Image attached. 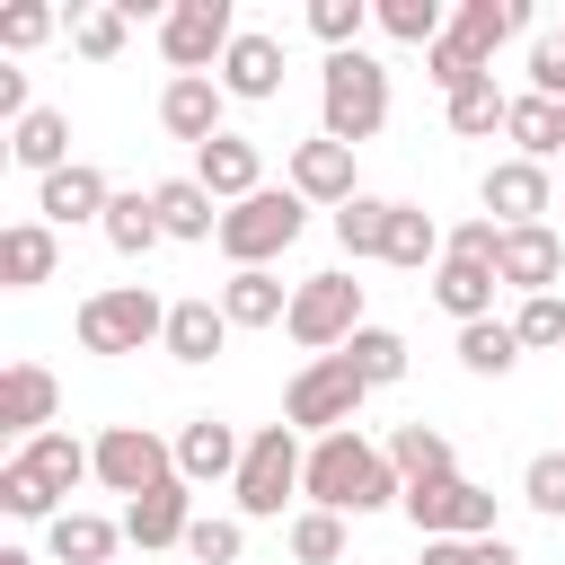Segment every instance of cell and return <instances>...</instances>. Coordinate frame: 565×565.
Masks as SVG:
<instances>
[{"instance_id": "6da1fadb", "label": "cell", "mask_w": 565, "mask_h": 565, "mask_svg": "<svg viewBox=\"0 0 565 565\" xmlns=\"http://www.w3.org/2000/svg\"><path fill=\"white\" fill-rule=\"evenodd\" d=\"M300 494H309L318 512H380V503H406V477H397L388 450H371L362 433H327V441H309Z\"/></svg>"}, {"instance_id": "7a4b0ae2", "label": "cell", "mask_w": 565, "mask_h": 565, "mask_svg": "<svg viewBox=\"0 0 565 565\" xmlns=\"http://www.w3.org/2000/svg\"><path fill=\"white\" fill-rule=\"evenodd\" d=\"M380 124H388V71L362 44L353 53H327V71H318V132L344 141V150H362Z\"/></svg>"}, {"instance_id": "3957f363", "label": "cell", "mask_w": 565, "mask_h": 565, "mask_svg": "<svg viewBox=\"0 0 565 565\" xmlns=\"http://www.w3.org/2000/svg\"><path fill=\"white\" fill-rule=\"evenodd\" d=\"M71 327H79V353H141V344L168 335V300L150 282H106V291L79 300Z\"/></svg>"}, {"instance_id": "277c9868", "label": "cell", "mask_w": 565, "mask_h": 565, "mask_svg": "<svg viewBox=\"0 0 565 565\" xmlns=\"http://www.w3.org/2000/svg\"><path fill=\"white\" fill-rule=\"evenodd\" d=\"M362 397H371V380L353 371V353H318V362H300V380L282 388V424L327 441V433H353Z\"/></svg>"}, {"instance_id": "5b68a950", "label": "cell", "mask_w": 565, "mask_h": 565, "mask_svg": "<svg viewBox=\"0 0 565 565\" xmlns=\"http://www.w3.org/2000/svg\"><path fill=\"white\" fill-rule=\"evenodd\" d=\"M300 477H309V450H300V433L291 424H265V433H247V459H238V521H282V503L300 494Z\"/></svg>"}, {"instance_id": "8992f818", "label": "cell", "mask_w": 565, "mask_h": 565, "mask_svg": "<svg viewBox=\"0 0 565 565\" xmlns=\"http://www.w3.org/2000/svg\"><path fill=\"white\" fill-rule=\"evenodd\" d=\"M300 230H309V203H300L291 185H265V194H247V203L221 212V256L247 274V265H274Z\"/></svg>"}, {"instance_id": "52a82bcc", "label": "cell", "mask_w": 565, "mask_h": 565, "mask_svg": "<svg viewBox=\"0 0 565 565\" xmlns=\"http://www.w3.org/2000/svg\"><path fill=\"white\" fill-rule=\"evenodd\" d=\"M291 344L318 362V353H344L371 318H362V282L353 274H309V282H291Z\"/></svg>"}, {"instance_id": "ba28073f", "label": "cell", "mask_w": 565, "mask_h": 565, "mask_svg": "<svg viewBox=\"0 0 565 565\" xmlns=\"http://www.w3.org/2000/svg\"><path fill=\"white\" fill-rule=\"evenodd\" d=\"M230 44H238L230 0H177V9H159V53H168V71H177V79L221 71V53H230Z\"/></svg>"}, {"instance_id": "9c48e42d", "label": "cell", "mask_w": 565, "mask_h": 565, "mask_svg": "<svg viewBox=\"0 0 565 565\" xmlns=\"http://www.w3.org/2000/svg\"><path fill=\"white\" fill-rule=\"evenodd\" d=\"M168 477H177V441H159L150 424H106V433H97V486H106V494L141 503V494L168 486Z\"/></svg>"}, {"instance_id": "30bf717a", "label": "cell", "mask_w": 565, "mask_h": 565, "mask_svg": "<svg viewBox=\"0 0 565 565\" xmlns=\"http://www.w3.org/2000/svg\"><path fill=\"white\" fill-rule=\"evenodd\" d=\"M406 521L424 539H494V494L468 486V477H441V486H406Z\"/></svg>"}, {"instance_id": "8fae6325", "label": "cell", "mask_w": 565, "mask_h": 565, "mask_svg": "<svg viewBox=\"0 0 565 565\" xmlns=\"http://www.w3.org/2000/svg\"><path fill=\"white\" fill-rule=\"evenodd\" d=\"M194 185L230 212V203H247V194H265V159H256V141L247 132H221V141H203L194 150Z\"/></svg>"}, {"instance_id": "7c38bea8", "label": "cell", "mask_w": 565, "mask_h": 565, "mask_svg": "<svg viewBox=\"0 0 565 565\" xmlns=\"http://www.w3.org/2000/svg\"><path fill=\"white\" fill-rule=\"evenodd\" d=\"M106 203H115V185H106V168H88V159L35 177V221H53V230H71V221H106Z\"/></svg>"}, {"instance_id": "4fadbf2b", "label": "cell", "mask_w": 565, "mask_h": 565, "mask_svg": "<svg viewBox=\"0 0 565 565\" xmlns=\"http://www.w3.org/2000/svg\"><path fill=\"white\" fill-rule=\"evenodd\" d=\"M477 194H486V221H503V230H539V212H547L556 185H547L539 159H494Z\"/></svg>"}, {"instance_id": "5bb4252c", "label": "cell", "mask_w": 565, "mask_h": 565, "mask_svg": "<svg viewBox=\"0 0 565 565\" xmlns=\"http://www.w3.org/2000/svg\"><path fill=\"white\" fill-rule=\"evenodd\" d=\"M221 106H230V88H221L212 71H203V79H168V88H159V124H168V141H194V150L230 132V124H221Z\"/></svg>"}, {"instance_id": "9a60e30c", "label": "cell", "mask_w": 565, "mask_h": 565, "mask_svg": "<svg viewBox=\"0 0 565 565\" xmlns=\"http://www.w3.org/2000/svg\"><path fill=\"white\" fill-rule=\"evenodd\" d=\"M53 406H62V380L44 362H9L0 371V433L35 441V433H53Z\"/></svg>"}, {"instance_id": "2e32d148", "label": "cell", "mask_w": 565, "mask_h": 565, "mask_svg": "<svg viewBox=\"0 0 565 565\" xmlns=\"http://www.w3.org/2000/svg\"><path fill=\"white\" fill-rule=\"evenodd\" d=\"M230 97H247V106H265V97H282V44L265 35V26H238V44L221 53V71H212Z\"/></svg>"}, {"instance_id": "e0dca14e", "label": "cell", "mask_w": 565, "mask_h": 565, "mask_svg": "<svg viewBox=\"0 0 565 565\" xmlns=\"http://www.w3.org/2000/svg\"><path fill=\"white\" fill-rule=\"evenodd\" d=\"M291 194H300V203H335V212H344V203L362 194V185H353V150H344V141H327V132H318V141H291Z\"/></svg>"}, {"instance_id": "ac0fdd59", "label": "cell", "mask_w": 565, "mask_h": 565, "mask_svg": "<svg viewBox=\"0 0 565 565\" xmlns=\"http://www.w3.org/2000/svg\"><path fill=\"white\" fill-rule=\"evenodd\" d=\"M494 274L521 291V300H539V291H556V274H565V238L539 221V230H503V256H494Z\"/></svg>"}, {"instance_id": "d6986e66", "label": "cell", "mask_w": 565, "mask_h": 565, "mask_svg": "<svg viewBox=\"0 0 565 565\" xmlns=\"http://www.w3.org/2000/svg\"><path fill=\"white\" fill-rule=\"evenodd\" d=\"M185 530H194V486L185 477H168L141 503H124V539L132 547H185Z\"/></svg>"}, {"instance_id": "ffe728a7", "label": "cell", "mask_w": 565, "mask_h": 565, "mask_svg": "<svg viewBox=\"0 0 565 565\" xmlns=\"http://www.w3.org/2000/svg\"><path fill=\"white\" fill-rule=\"evenodd\" d=\"M53 265H62V230H53V221H9V230H0V282H9V291L53 282Z\"/></svg>"}, {"instance_id": "44dd1931", "label": "cell", "mask_w": 565, "mask_h": 565, "mask_svg": "<svg viewBox=\"0 0 565 565\" xmlns=\"http://www.w3.org/2000/svg\"><path fill=\"white\" fill-rule=\"evenodd\" d=\"M238 459H247V441L221 424V415H194L185 433H177V477L185 486H212V477H238Z\"/></svg>"}, {"instance_id": "7402d4cb", "label": "cell", "mask_w": 565, "mask_h": 565, "mask_svg": "<svg viewBox=\"0 0 565 565\" xmlns=\"http://www.w3.org/2000/svg\"><path fill=\"white\" fill-rule=\"evenodd\" d=\"M494 291H503V274H494V265H459V256H441V265H433V300H441L459 327L494 318Z\"/></svg>"}, {"instance_id": "603a6c76", "label": "cell", "mask_w": 565, "mask_h": 565, "mask_svg": "<svg viewBox=\"0 0 565 565\" xmlns=\"http://www.w3.org/2000/svg\"><path fill=\"white\" fill-rule=\"evenodd\" d=\"M221 318L230 327H282L291 318V291L274 282V265H247V274L221 282Z\"/></svg>"}, {"instance_id": "cb8c5ba5", "label": "cell", "mask_w": 565, "mask_h": 565, "mask_svg": "<svg viewBox=\"0 0 565 565\" xmlns=\"http://www.w3.org/2000/svg\"><path fill=\"white\" fill-rule=\"evenodd\" d=\"M150 203H159V230H168V238H221V203H212L194 177H159Z\"/></svg>"}, {"instance_id": "d4e9b609", "label": "cell", "mask_w": 565, "mask_h": 565, "mask_svg": "<svg viewBox=\"0 0 565 565\" xmlns=\"http://www.w3.org/2000/svg\"><path fill=\"white\" fill-rule=\"evenodd\" d=\"M177 362H212L221 344H230V318H221V300H168V335H159Z\"/></svg>"}, {"instance_id": "484cf974", "label": "cell", "mask_w": 565, "mask_h": 565, "mask_svg": "<svg viewBox=\"0 0 565 565\" xmlns=\"http://www.w3.org/2000/svg\"><path fill=\"white\" fill-rule=\"evenodd\" d=\"M115 539H124V521H106V512H62V521H44L53 565H106Z\"/></svg>"}, {"instance_id": "4316f807", "label": "cell", "mask_w": 565, "mask_h": 565, "mask_svg": "<svg viewBox=\"0 0 565 565\" xmlns=\"http://www.w3.org/2000/svg\"><path fill=\"white\" fill-rule=\"evenodd\" d=\"M521 26H530L521 0H459V18H450V35H459L477 62H494V44H512Z\"/></svg>"}, {"instance_id": "83f0119b", "label": "cell", "mask_w": 565, "mask_h": 565, "mask_svg": "<svg viewBox=\"0 0 565 565\" xmlns=\"http://www.w3.org/2000/svg\"><path fill=\"white\" fill-rule=\"evenodd\" d=\"M388 468H397L406 486L459 477V468H450V433H433V424H397V433H388Z\"/></svg>"}, {"instance_id": "f1b7e54d", "label": "cell", "mask_w": 565, "mask_h": 565, "mask_svg": "<svg viewBox=\"0 0 565 565\" xmlns=\"http://www.w3.org/2000/svg\"><path fill=\"white\" fill-rule=\"evenodd\" d=\"M503 132H512V159H539V168L565 159V106H547V97H530V88L512 97V124H503Z\"/></svg>"}, {"instance_id": "f546056e", "label": "cell", "mask_w": 565, "mask_h": 565, "mask_svg": "<svg viewBox=\"0 0 565 565\" xmlns=\"http://www.w3.org/2000/svg\"><path fill=\"white\" fill-rule=\"evenodd\" d=\"M9 159L18 168H35V177H53V168H71V115H53V106H35L18 132H9Z\"/></svg>"}, {"instance_id": "4dcf8cb0", "label": "cell", "mask_w": 565, "mask_h": 565, "mask_svg": "<svg viewBox=\"0 0 565 565\" xmlns=\"http://www.w3.org/2000/svg\"><path fill=\"white\" fill-rule=\"evenodd\" d=\"M18 459H26V468L53 486V494H71L79 477H97V441H71V433H35Z\"/></svg>"}, {"instance_id": "1f68e13d", "label": "cell", "mask_w": 565, "mask_h": 565, "mask_svg": "<svg viewBox=\"0 0 565 565\" xmlns=\"http://www.w3.org/2000/svg\"><path fill=\"white\" fill-rule=\"evenodd\" d=\"M97 230H106V247H115V256H150V247L168 238V230H159V203H150V194H115Z\"/></svg>"}, {"instance_id": "d6a6232c", "label": "cell", "mask_w": 565, "mask_h": 565, "mask_svg": "<svg viewBox=\"0 0 565 565\" xmlns=\"http://www.w3.org/2000/svg\"><path fill=\"white\" fill-rule=\"evenodd\" d=\"M388 221H397L388 194H353V203L335 212V247H344V256H388Z\"/></svg>"}, {"instance_id": "836d02e7", "label": "cell", "mask_w": 565, "mask_h": 565, "mask_svg": "<svg viewBox=\"0 0 565 565\" xmlns=\"http://www.w3.org/2000/svg\"><path fill=\"white\" fill-rule=\"evenodd\" d=\"M503 124H512V97L494 88V71L450 97V132H459V141H486V132H503Z\"/></svg>"}, {"instance_id": "e575fe53", "label": "cell", "mask_w": 565, "mask_h": 565, "mask_svg": "<svg viewBox=\"0 0 565 565\" xmlns=\"http://www.w3.org/2000/svg\"><path fill=\"white\" fill-rule=\"evenodd\" d=\"M459 362H468L477 380H503V371L521 362V335H512V318H477V327H459Z\"/></svg>"}, {"instance_id": "d590c367", "label": "cell", "mask_w": 565, "mask_h": 565, "mask_svg": "<svg viewBox=\"0 0 565 565\" xmlns=\"http://www.w3.org/2000/svg\"><path fill=\"white\" fill-rule=\"evenodd\" d=\"M0 512H9V521H62V494H53L26 459H9V468H0Z\"/></svg>"}, {"instance_id": "8d00e7d4", "label": "cell", "mask_w": 565, "mask_h": 565, "mask_svg": "<svg viewBox=\"0 0 565 565\" xmlns=\"http://www.w3.org/2000/svg\"><path fill=\"white\" fill-rule=\"evenodd\" d=\"M124 26H132L124 0H106V9H71V44H79L88 62H115V53H124Z\"/></svg>"}, {"instance_id": "74e56055", "label": "cell", "mask_w": 565, "mask_h": 565, "mask_svg": "<svg viewBox=\"0 0 565 565\" xmlns=\"http://www.w3.org/2000/svg\"><path fill=\"white\" fill-rule=\"evenodd\" d=\"M388 265H441V230H433V212H415V203H397V221H388Z\"/></svg>"}, {"instance_id": "f35d334b", "label": "cell", "mask_w": 565, "mask_h": 565, "mask_svg": "<svg viewBox=\"0 0 565 565\" xmlns=\"http://www.w3.org/2000/svg\"><path fill=\"white\" fill-rule=\"evenodd\" d=\"M344 353H353V371H362L371 388H388V380H406V335H397V327H362V335H353Z\"/></svg>"}, {"instance_id": "ab89813d", "label": "cell", "mask_w": 565, "mask_h": 565, "mask_svg": "<svg viewBox=\"0 0 565 565\" xmlns=\"http://www.w3.org/2000/svg\"><path fill=\"white\" fill-rule=\"evenodd\" d=\"M371 18H380V26L397 35V44H424V53H433V44L450 35V26H441V0H380Z\"/></svg>"}, {"instance_id": "60d3db41", "label": "cell", "mask_w": 565, "mask_h": 565, "mask_svg": "<svg viewBox=\"0 0 565 565\" xmlns=\"http://www.w3.org/2000/svg\"><path fill=\"white\" fill-rule=\"evenodd\" d=\"M291 556H300V565H335V556H344V512H318V503L291 512Z\"/></svg>"}, {"instance_id": "b9f144b4", "label": "cell", "mask_w": 565, "mask_h": 565, "mask_svg": "<svg viewBox=\"0 0 565 565\" xmlns=\"http://www.w3.org/2000/svg\"><path fill=\"white\" fill-rule=\"evenodd\" d=\"M362 26H371V9H362V0H309V35H318L327 53H353V44H362Z\"/></svg>"}, {"instance_id": "7bdbcfd3", "label": "cell", "mask_w": 565, "mask_h": 565, "mask_svg": "<svg viewBox=\"0 0 565 565\" xmlns=\"http://www.w3.org/2000/svg\"><path fill=\"white\" fill-rule=\"evenodd\" d=\"M521 503L547 512V521H565V450H539V459L521 468Z\"/></svg>"}, {"instance_id": "ee69618b", "label": "cell", "mask_w": 565, "mask_h": 565, "mask_svg": "<svg viewBox=\"0 0 565 565\" xmlns=\"http://www.w3.org/2000/svg\"><path fill=\"white\" fill-rule=\"evenodd\" d=\"M424 565H521V547L494 530V539H424Z\"/></svg>"}, {"instance_id": "f6af8a7d", "label": "cell", "mask_w": 565, "mask_h": 565, "mask_svg": "<svg viewBox=\"0 0 565 565\" xmlns=\"http://www.w3.org/2000/svg\"><path fill=\"white\" fill-rule=\"evenodd\" d=\"M424 79H433V88H441V97H459V88H468V79H486V62H477V53H468V44H459V35H441V44H433V53H424Z\"/></svg>"}, {"instance_id": "bcb514c9", "label": "cell", "mask_w": 565, "mask_h": 565, "mask_svg": "<svg viewBox=\"0 0 565 565\" xmlns=\"http://www.w3.org/2000/svg\"><path fill=\"white\" fill-rule=\"evenodd\" d=\"M512 335H521V353H547V344H565V300H556V291H539V300H521V318H512Z\"/></svg>"}, {"instance_id": "7dc6e473", "label": "cell", "mask_w": 565, "mask_h": 565, "mask_svg": "<svg viewBox=\"0 0 565 565\" xmlns=\"http://www.w3.org/2000/svg\"><path fill=\"white\" fill-rule=\"evenodd\" d=\"M185 556H194V565H238V556H247V530H238V521H194V530H185Z\"/></svg>"}, {"instance_id": "c3c4849f", "label": "cell", "mask_w": 565, "mask_h": 565, "mask_svg": "<svg viewBox=\"0 0 565 565\" xmlns=\"http://www.w3.org/2000/svg\"><path fill=\"white\" fill-rule=\"evenodd\" d=\"M441 256H459V265H494V256H503V221H459V230H441Z\"/></svg>"}, {"instance_id": "681fc988", "label": "cell", "mask_w": 565, "mask_h": 565, "mask_svg": "<svg viewBox=\"0 0 565 565\" xmlns=\"http://www.w3.org/2000/svg\"><path fill=\"white\" fill-rule=\"evenodd\" d=\"M530 97L565 106V35H539V44H530Z\"/></svg>"}, {"instance_id": "f907efd6", "label": "cell", "mask_w": 565, "mask_h": 565, "mask_svg": "<svg viewBox=\"0 0 565 565\" xmlns=\"http://www.w3.org/2000/svg\"><path fill=\"white\" fill-rule=\"evenodd\" d=\"M44 35H53V9H44V0H18V9H0V44H9V53L44 44Z\"/></svg>"}, {"instance_id": "816d5d0a", "label": "cell", "mask_w": 565, "mask_h": 565, "mask_svg": "<svg viewBox=\"0 0 565 565\" xmlns=\"http://www.w3.org/2000/svg\"><path fill=\"white\" fill-rule=\"evenodd\" d=\"M0 115H18V124L35 115V106H26V71H9V62H0Z\"/></svg>"}, {"instance_id": "f5cc1de1", "label": "cell", "mask_w": 565, "mask_h": 565, "mask_svg": "<svg viewBox=\"0 0 565 565\" xmlns=\"http://www.w3.org/2000/svg\"><path fill=\"white\" fill-rule=\"evenodd\" d=\"M0 565H35V556H26V547H0Z\"/></svg>"}]
</instances>
